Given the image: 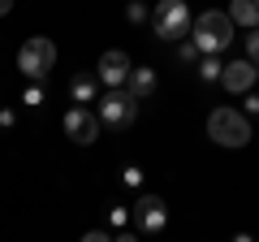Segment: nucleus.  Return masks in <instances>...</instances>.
<instances>
[{
	"mask_svg": "<svg viewBox=\"0 0 259 242\" xmlns=\"http://www.w3.org/2000/svg\"><path fill=\"white\" fill-rule=\"evenodd\" d=\"M22 104H26V108H44V104H48V83H26Z\"/></svg>",
	"mask_w": 259,
	"mask_h": 242,
	"instance_id": "nucleus-14",
	"label": "nucleus"
},
{
	"mask_svg": "<svg viewBox=\"0 0 259 242\" xmlns=\"http://www.w3.org/2000/svg\"><path fill=\"white\" fill-rule=\"evenodd\" d=\"M108 221L117 225V229H130V221H134V216H130V208H121V204H112V208H108Z\"/></svg>",
	"mask_w": 259,
	"mask_h": 242,
	"instance_id": "nucleus-17",
	"label": "nucleus"
},
{
	"mask_svg": "<svg viewBox=\"0 0 259 242\" xmlns=\"http://www.w3.org/2000/svg\"><path fill=\"white\" fill-rule=\"evenodd\" d=\"M130 52H121V48H108V52L100 56V65H95V78H100V87H108V91H117V87L130 83Z\"/></svg>",
	"mask_w": 259,
	"mask_h": 242,
	"instance_id": "nucleus-8",
	"label": "nucleus"
},
{
	"mask_svg": "<svg viewBox=\"0 0 259 242\" xmlns=\"http://www.w3.org/2000/svg\"><path fill=\"white\" fill-rule=\"evenodd\" d=\"M233 242H255V238H250V233H233Z\"/></svg>",
	"mask_w": 259,
	"mask_h": 242,
	"instance_id": "nucleus-25",
	"label": "nucleus"
},
{
	"mask_svg": "<svg viewBox=\"0 0 259 242\" xmlns=\"http://www.w3.org/2000/svg\"><path fill=\"white\" fill-rule=\"evenodd\" d=\"M207 139L216 147H246L250 143V117L233 104H221V108L207 112Z\"/></svg>",
	"mask_w": 259,
	"mask_h": 242,
	"instance_id": "nucleus-3",
	"label": "nucleus"
},
{
	"mask_svg": "<svg viewBox=\"0 0 259 242\" xmlns=\"http://www.w3.org/2000/svg\"><path fill=\"white\" fill-rule=\"evenodd\" d=\"M95 117H100L104 130H130V126L139 121V100H134L125 87H117V91H104L100 100H95Z\"/></svg>",
	"mask_w": 259,
	"mask_h": 242,
	"instance_id": "nucleus-4",
	"label": "nucleus"
},
{
	"mask_svg": "<svg viewBox=\"0 0 259 242\" xmlns=\"http://www.w3.org/2000/svg\"><path fill=\"white\" fill-rule=\"evenodd\" d=\"M242 39H246V61H250V65L259 69V26L250 30V35H242Z\"/></svg>",
	"mask_w": 259,
	"mask_h": 242,
	"instance_id": "nucleus-18",
	"label": "nucleus"
},
{
	"mask_svg": "<svg viewBox=\"0 0 259 242\" xmlns=\"http://www.w3.org/2000/svg\"><path fill=\"white\" fill-rule=\"evenodd\" d=\"M112 242H139V233H134V229H121V233H117Z\"/></svg>",
	"mask_w": 259,
	"mask_h": 242,
	"instance_id": "nucleus-23",
	"label": "nucleus"
},
{
	"mask_svg": "<svg viewBox=\"0 0 259 242\" xmlns=\"http://www.w3.org/2000/svg\"><path fill=\"white\" fill-rule=\"evenodd\" d=\"M221 74H225V61H221V56H199V83L221 87Z\"/></svg>",
	"mask_w": 259,
	"mask_h": 242,
	"instance_id": "nucleus-13",
	"label": "nucleus"
},
{
	"mask_svg": "<svg viewBox=\"0 0 259 242\" xmlns=\"http://www.w3.org/2000/svg\"><path fill=\"white\" fill-rule=\"evenodd\" d=\"M130 216H134L139 233H164V225H168V208L160 195H139L134 208H130Z\"/></svg>",
	"mask_w": 259,
	"mask_h": 242,
	"instance_id": "nucleus-7",
	"label": "nucleus"
},
{
	"mask_svg": "<svg viewBox=\"0 0 259 242\" xmlns=\"http://www.w3.org/2000/svg\"><path fill=\"white\" fill-rule=\"evenodd\" d=\"M18 69H22L26 83H48V74L56 69V44L44 39V35L26 39V44L18 48Z\"/></svg>",
	"mask_w": 259,
	"mask_h": 242,
	"instance_id": "nucleus-5",
	"label": "nucleus"
},
{
	"mask_svg": "<svg viewBox=\"0 0 259 242\" xmlns=\"http://www.w3.org/2000/svg\"><path fill=\"white\" fill-rule=\"evenodd\" d=\"M121 182H125V186H143V169L125 165V169H121Z\"/></svg>",
	"mask_w": 259,
	"mask_h": 242,
	"instance_id": "nucleus-19",
	"label": "nucleus"
},
{
	"mask_svg": "<svg viewBox=\"0 0 259 242\" xmlns=\"http://www.w3.org/2000/svg\"><path fill=\"white\" fill-rule=\"evenodd\" d=\"M156 69H151V65H134V69H130V83H125V91L130 95H134V100H151V95H156Z\"/></svg>",
	"mask_w": 259,
	"mask_h": 242,
	"instance_id": "nucleus-10",
	"label": "nucleus"
},
{
	"mask_svg": "<svg viewBox=\"0 0 259 242\" xmlns=\"http://www.w3.org/2000/svg\"><path fill=\"white\" fill-rule=\"evenodd\" d=\"M65 134H69L78 147H91V143L104 134V126H100V117H95V108H82V104H74V108L65 112Z\"/></svg>",
	"mask_w": 259,
	"mask_h": 242,
	"instance_id": "nucleus-6",
	"label": "nucleus"
},
{
	"mask_svg": "<svg viewBox=\"0 0 259 242\" xmlns=\"http://www.w3.org/2000/svg\"><path fill=\"white\" fill-rule=\"evenodd\" d=\"M78 242H112V233H104V229H87Z\"/></svg>",
	"mask_w": 259,
	"mask_h": 242,
	"instance_id": "nucleus-22",
	"label": "nucleus"
},
{
	"mask_svg": "<svg viewBox=\"0 0 259 242\" xmlns=\"http://www.w3.org/2000/svg\"><path fill=\"white\" fill-rule=\"evenodd\" d=\"M69 95H74V104H82V108H91L95 100H100V78L91 74V69H82V74L69 78Z\"/></svg>",
	"mask_w": 259,
	"mask_h": 242,
	"instance_id": "nucleus-11",
	"label": "nucleus"
},
{
	"mask_svg": "<svg viewBox=\"0 0 259 242\" xmlns=\"http://www.w3.org/2000/svg\"><path fill=\"white\" fill-rule=\"evenodd\" d=\"M13 126H18V112H13V108H0V130H13Z\"/></svg>",
	"mask_w": 259,
	"mask_h": 242,
	"instance_id": "nucleus-21",
	"label": "nucleus"
},
{
	"mask_svg": "<svg viewBox=\"0 0 259 242\" xmlns=\"http://www.w3.org/2000/svg\"><path fill=\"white\" fill-rule=\"evenodd\" d=\"M13 13V0H0V18H9Z\"/></svg>",
	"mask_w": 259,
	"mask_h": 242,
	"instance_id": "nucleus-24",
	"label": "nucleus"
},
{
	"mask_svg": "<svg viewBox=\"0 0 259 242\" xmlns=\"http://www.w3.org/2000/svg\"><path fill=\"white\" fill-rule=\"evenodd\" d=\"M255 83H259V69L250 65L246 56H238V61H225L221 87H225L229 95H246V91H255Z\"/></svg>",
	"mask_w": 259,
	"mask_h": 242,
	"instance_id": "nucleus-9",
	"label": "nucleus"
},
{
	"mask_svg": "<svg viewBox=\"0 0 259 242\" xmlns=\"http://www.w3.org/2000/svg\"><path fill=\"white\" fill-rule=\"evenodd\" d=\"M125 22L130 26H143V22H151V9L143 5V0H130L125 5Z\"/></svg>",
	"mask_w": 259,
	"mask_h": 242,
	"instance_id": "nucleus-15",
	"label": "nucleus"
},
{
	"mask_svg": "<svg viewBox=\"0 0 259 242\" xmlns=\"http://www.w3.org/2000/svg\"><path fill=\"white\" fill-rule=\"evenodd\" d=\"M225 13H229V22L242 26V30H255L259 26V0H233Z\"/></svg>",
	"mask_w": 259,
	"mask_h": 242,
	"instance_id": "nucleus-12",
	"label": "nucleus"
},
{
	"mask_svg": "<svg viewBox=\"0 0 259 242\" xmlns=\"http://www.w3.org/2000/svg\"><path fill=\"white\" fill-rule=\"evenodd\" d=\"M194 30V13L186 0H156V9H151V35L160 44H182L190 39Z\"/></svg>",
	"mask_w": 259,
	"mask_h": 242,
	"instance_id": "nucleus-2",
	"label": "nucleus"
},
{
	"mask_svg": "<svg viewBox=\"0 0 259 242\" xmlns=\"http://www.w3.org/2000/svg\"><path fill=\"white\" fill-rule=\"evenodd\" d=\"M242 112H246V117H259V95H255V91H246V104H242Z\"/></svg>",
	"mask_w": 259,
	"mask_h": 242,
	"instance_id": "nucleus-20",
	"label": "nucleus"
},
{
	"mask_svg": "<svg viewBox=\"0 0 259 242\" xmlns=\"http://www.w3.org/2000/svg\"><path fill=\"white\" fill-rule=\"evenodd\" d=\"M173 56H177V65H199V48H194L190 39H182V44H177V52H173Z\"/></svg>",
	"mask_w": 259,
	"mask_h": 242,
	"instance_id": "nucleus-16",
	"label": "nucleus"
},
{
	"mask_svg": "<svg viewBox=\"0 0 259 242\" xmlns=\"http://www.w3.org/2000/svg\"><path fill=\"white\" fill-rule=\"evenodd\" d=\"M190 44L199 48V56H221L225 48H233V22L225 9H207L194 18V30H190Z\"/></svg>",
	"mask_w": 259,
	"mask_h": 242,
	"instance_id": "nucleus-1",
	"label": "nucleus"
}]
</instances>
